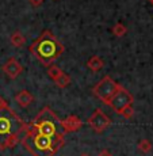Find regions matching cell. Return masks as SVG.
Returning a JSON list of instances; mask_svg holds the SVG:
<instances>
[{
  "label": "cell",
  "mask_w": 153,
  "mask_h": 156,
  "mask_svg": "<svg viewBox=\"0 0 153 156\" xmlns=\"http://www.w3.org/2000/svg\"><path fill=\"white\" fill-rule=\"evenodd\" d=\"M20 143L33 156H54L64 145V137L46 136L29 124L26 125L25 136L22 137Z\"/></svg>",
  "instance_id": "cell-1"
},
{
  "label": "cell",
  "mask_w": 153,
  "mask_h": 156,
  "mask_svg": "<svg viewBox=\"0 0 153 156\" xmlns=\"http://www.w3.org/2000/svg\"><path fill=\"white\" fill-rule=\"evenodd\" d=\"M25 132L26 124L10 106L0 109V148L15 147L25 136Z\"/></svg>",
  "instance_id": "cell-2"
},
{
  "label": "cell",
  "mask_w": 153,
  "mask_h": 156,
  "mask_svg": "<svg viewBox=\"0 0 153 156\" xmlns=\"http://www.w3.org/2000/svg\"><path fill=\"white\" fill-rule=\"evenodd\" d=\"M29 50L38 61L47 67L64 53V45L52 34L50 30H43L40 37L30 45Z\"/></svg>",
  "instance_id": "cell-3"
},
{
  "label": "cell",
  "mask_w": 153,
  "mask_h": 156,
  "mask_svg": "<svg viewBox=\"0 0 153 156\" xmlns=\"http://www.w3.org/2000/svg\"><path fill=\"white\" fill-rule=\"evenodd\" d=\"M118 88H119V84L113 79V77L104 76L100 82L96 83V86H94L92 94H94L98 99H100L104 105H109Z\"/></svg>",
  "instance_id": "cell-4"
},
{
  "label": "cell",
  "mask_w": 153,
  "mask_h": 156,
  "mask_svg": "<svg viewBox=\"0 0 153 156\" xmlns=\"http://www.w3.org/2000/svg\"><path fill=\"white\" fill-rule=\"evenodd\" d=\"M133 101H134L133 95H131L126 88H123L122 86H119V88L116 90V92L114 94L111 101H110L109 106L111 107L115 113L119 114L122 112V109L126 107L127 105H133Z\"/></svg>",
  "instance_id": "cell-5"
},
{
  "label": "cell",
  "mask_w": 153,
  "mask_h": 156,
  "mask_svg": "<svg viewBox=\"0 0 153 156\" xmlns=\"http://www.w3.org/2000/svg\"><path fill=\"white\" fill-rule=\"evenodd\" d=\"M87 125L96 133H102L111 125V119L109 118V115L103 110L96 109L87 119Z\"/></svg>",
  "instance_id": "cell-6"
},
{
  "label": "cell",
  "mask_w": 153,
  "mask_h": 156,
  "mask_svg": "<svg viewBox=\"0 0 153 156\" xmlns=\"http://www.w3.org/2000/svg\"><path fill=\"white\" fill-rule=\"evenodd\" d=\"M2 71L4 72L10 79H16V77L23 72V67L15 57H11V58H8L7 61L3 64Z\"/></svg>",
  "instance_id": "cell-7"
},
{
  "label": "cell",
  "mask_w": 153,
  "mask_h": 156,
  "mask_svg": "<svg viewBox=\"0 0 153 156\" xmlns=\"http://www.w3.org/2000/svg\"><path fill=\"white\" fill-rule=\"evenodd\" d=\"M60 126L64 130V133H72V132H76L79 129H82L83 121L80 117L71 114L65 119H60Z\"/></svg>",
  "instance_id": "cell-8"
},
{
  "label": "cell",
  "mask_w": 153,
  "mask_h": 156,
  "mask_svg": "<svg viewBox=\"0 0 153 156\" xmlns=\"http://www.w3.org/2000/svg\"><path fill=\"white\" fill-rule=\"evenodd\" d=\"M34 101V95L27 90H22V91L15 94V102L19 105L20 107H29Z\"/></svg>",
  "instance_id": "cell-9"
},
{
  "label": "cell",
  "mask_w": 153,
  "mask_h": 156,
  "mask_svg": "<svg viewBox=\"0 0 153 156\" xmlns=\"http://www.w3.org/2000/svg\"><path fill=\"white\" fill-rule=\"evenodd\" d=\"M103 67H104V61L96 55L92 56L91 58L87 61V68L91 69L92 72H99L100 69H103Z\"/></svg>",
  "instance_id": "cell-10"
},
{
  "label": "cell",
  "mask_w": 153,
  "mask_h": 156,
  "mask_svg": "<svg viewBox=\"0 0 153 156\" xmlns=\"http://www.w3.org/2000/svg\"><path fill=\"white\" fill-rule=\"evenodd\" d=\"M71 82H72L71 76L67 73V72H64V71H62L61 73L58 75V77L54 80V83L57 84V87H60V88H67V87L71 84Z\"/></svg>",
  "instance_id": "cell-11"
},
{
  "label": "cell",
  "mask_w": 153,
  "mask_h": 156,
  "mask_svg": "<svg viewBox=\"0 0 153 156\" xmlns=\"http://www.w3.org/2000/svg\"><path fill=\"white\" fill-rule=\"evenodd\" d=\"M10 41H11V45L15 48H20V46H23L26 42V38H25V35L22 34L20 31H15L12 35L10 37Z\"/></svg>",
  "instance_id": "cell-12"
},
{
  "label": "cell",
  "mask_w": 153,
  "mask_h": 156,
  "mask_svg": "<svg viewBox=\"0 0 153 156\" xmlns=\"http://www.w3.org/2000/svg\"><path fill=\"white\" fill-rule=\"evenodd\" d=\"M111 33L115 35V37H123L126 33H127V29H126V26L123 25V23L118 22V23H115V25L113 26Z\"/></svg>",
  "instance_id": "cell-13"
},
{
  "label": "cell",
  "mask_w": 153,
  "mask_h": 156,
  "mask_svg": "<svg viewBox=\"0 0 153 156\" xmlns=\"http://www.w3.org/2000/svg\"><path fill=\"white\" fill-rule=\"evenodd\" d=\"M62 72V69L58 67V65H56V64H50V65H47V75H49V77L54 82V80L58 77V75Z\"/></svg>",
  "instance_id": "cell-14"
},
{
  "label": "cell",
  "mask_w": 153,
  "mask_h": 156,
  "mask_svg": "<svg viewBox=\"0 0 153 156\" xmlns=\"http://www.w3.org/2000/svg\"><path fill=\"white\" fill-rule=\"evenodd\" d=\"M151 149H152V143L149 141V140H146V139L140 140L138 151H141L142 154H149V152H151Z\"/></svg>",
  "instance_id": "cell-15"
},
{
  "label": "cell",
  "mask_w": 153,
  "mask_h": 156,
  "mask_svg": "<svg viewBox=\"0 0 153 156\" xmlns=\"http://www.w3.org/2000/svg\"><path fill=\"white\" fill-rule=\"evenodd\" d=\"M121 115H123V118H126V119H130L131 117L134 115V110H133V105H127L126 107H123L122 109V112L119 113Z\"/></svg>",
  "instance_id": "cell-16"
},
{
  "label": "cell",
  "mask_w": 153,
  "mask_h": 156,
  "mask_svg": "<svg viewBox=\"0 0 153 156\" xmlns=\"http://www.w3.org/2000/svg\"><path fill=\"white\" fill-rule=\"evenodd\" d=\"M30 3H31V5H34V7H40V5L43 3V0H29Z\"/></svg>",
  "instance_id": "cell-17"
},
{
  "label": "cell",
  "mask_w": 153,
  "mask_h": 156,
  "mask_svg": "<svg viewBox=\"0 0 153 156\" xmlns=\"http://www.w3.org/2000/svg\"><path fill=\"white\" fill-rule=\"evenodd\" d=\"M98 156H113V154L109 151V149H103L102 152H99Z\"/></svg>",
  "instance_id": "cell-18"
},
{
  "label": "cell",
  "mask_w": 153,
  "mask_h": 156,
  "mask_svg": "<svg viewBox=\"0 0 153 156\" xmlns=\"http://www.w3.org/2000/svg\"><path fill=\"white\" fill-rule=\"evenodd\" d=\"M7 106H8V103L5 102V99L0 97V109H3V107H7Z\"/></svg>",
  "instance_id": "cell-19"
},
{
  "label": "cell",
  "mask_w": 153,
  "mask_h": 156,
  "mask_svg": "<svg viewBox=\"0 0 153 156\" xmlns=\"http://www.w3.org/2000/svg\"><path fill=\"white\" fill-rule=\"evenodd\" d=\"M80 156H89V155H87V154H83V155H80Z\"/></svg>",
  "instance_id": "cell-20"
},
{
  "label": "cell",
  "mask_w": 153,
  "mask_h": 156,
  "mask_svg": "<svg viewBox=\"0 0 153 156\" xmlns=\"http://www.w3.org/2000/svg\"><path fill=\"white\" fill-rule=\"evenodd\" d=\"M151 3H152V4H153V0H151Z\"/></svg>",
  "instance_id": "cell-21"
},
{
  "label": "cell",
  "mask_w": 153,
  "mask_h": 156,
  "mask_svg": "<svg viewBox=\"0 0 153 156\" xmlns=\"http://www.w3.org/2000/svg\"><path fill=\"white\" fill-rule=\"evenodd\" d=\"M149 2H151V0H149Z\"/></svg>",
  "instance_id": "cell-22"
}]
</instances>
